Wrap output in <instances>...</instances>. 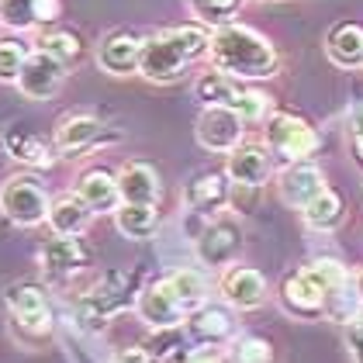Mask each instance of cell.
<instances>
[{
    "mask_svg": "<svg viewBox=\"0 0 363 363\" xmlns=\"http://www.w3.org/2000/svg\"><path fill=\"white\" fill-rule=\"evenodd\" d=\"M208 59H211L215 73L235 77V80H263V77L277 73L274 42L246 25H218L211 31Z\"/></svg>",
    "mask_w": 363,
    "mask_h": 363,
    "instance_id": "6da1fadb",
    "label": "cell"
},
{
    "mask_svg": "<svg viewBox=\"0 0 363 363\" xmlns=\"http://www.w3.org/2000/svg\"><path fill=\"white\" fill-rule=\"evenodd\" d=\"M211 31L204 25H177V28L152 31L142 38L139 73L149 84H173L184 77V66L208 56Z\"/></svg>",
    "mask_w": 363,
    "mask_h": 363,
    "instance_id": "7a4b0ae2",
    "label": "cell"
},
{
    "mask_svg": "<svg viewBox=\"0 0 363 363\" xmlns=\"http://www.w3.org/2000/svg\"><path fill=\"white\" fill-rule=\"evenodd\" d=\"M4 301L7 311L14 318V329L28 339H45L52 333V308L45 298V287L35 284V280H18V284H7L4 291Z\"/></svg>",
    "mask_w": 363,
    "mask_h": 363,
    "instance_id": "3957f363",
    "label": "cell"
},
{
    "mask_svg": "<svg viewBox=\"0 0 363 363\" xmlns=\"http://www.w3.org/2000/svg\"><path fill=\"white\" fill-rule=\"evenodd\" d=\"M128 301H132V277H128L125 270H108V274L101 277V284L84 294L80 311H77V315H80V325L90 329V333H97V329H104L108 318L118 315Z\"/></svg>",
    "mask_w": 363,
    "mask_h": 363,
    "instance_id": "277c9868",
    "label": "cell"
},
{
    "mask_svg": "<svg viewBox=\"0 0 363 363\" xmlns=\"http://www.w3.org/2000/svg\"><path fill=\"white\" fill-rule=\"evenodd\" d=\"M49 208H52V201L35 177H11L0 187V211L7 215V222L21 225V228L42 225L49 218Z\"/></svg>",
    "mask_w": 363,
    "mask_h": 363,
    "instance_id": "5b68a950",
    "label": "cell"
},
{
    "mask_svg": "<svg viewBox=\"0 0 363 363\" xmlns=\"http://www.w3.org/2000/svg\"><path fill=\"white\" fill-rule=\"evenodd\" d=\"M267 145L280 152V156H287L291 163H298V160H308L315 149H318V132L308 125L305 118H298V114H270V121H267Z\"/></svg>",
    "mask_w": 363,
    "mask_h": 363,
    "instance_id": "8992f818",
    "label": "cell"
},
{
    "mask_svg": "<svg viewBox=\"0 0 363 363\" xmlns=\"http://www.w3.org/2000/svg\"><path fill=\"white\" fill-rule=\"evenodd\" d=\"M197 142L208 149V152H232L235 145H242L246 135V121L232 108H218V104H208L204 111L197 114Z\"/></svg>",
    "mask_w": 363,
    "mask_h": 363,
    "instance_id": "52a82bcc",
    "label": "cell"
},
{
    "mask_svg": "<svg viewBox=\"0 0 363 363\" xmlns=\"http://www.w3.org/2000/svg\"><path fill=\"white\" fill-rule=\"evenodd\" d=\"M239 250H242V228L232 218H211L194 239V252L204 267H228Z\"/></svg>",
    "mask_w": 363,
    "mask_h": 363,
    "instance_id": "ba28073f",
    "label": "cell"
},
{
    "mask_svg": "<svg viewBox=\"0 0 363 363\" xmlns=\"http://www.w3.org/2000/svg\"><path fill=\"white\" fill-rule=\"evenodd\" d=\"M101 142H108V132H104V125L94 114H66V118H59L56 135H52L56 152L66 156V160H80L84 152L97 149Z\"/></svg>",
    "mask_w": 363,
    "mask_h": 363,
    "instance_id": "9c48e42d",
    "label": "cell"
},
{
    "mask_svg": "<svg viewBox=\"0 0 363 363\" xmlns=\"http://www.w3.org/2000/svg\"><path fill=\"white\" fill-rule=\"evenodd\" d=\"M225 173L235 187H263L267 177L274 173V149L259 142H242L228 152Z\"/></svg>",
    "mask_w": 363,
    "mask_h": 363,
    "instance_id": "30bf717a",
    "label": "cell"
},
{
    "mask_svg": "<svg viewBox=\"0 0 363 363\" xmlns=\"http://www.w3.org/2000/svg\"><path fill=\"white\" fill-rule=\"evenodd\" d=\"M62 77H66V66L59 59H52L45 49H31V56L21 66V77H18V90L28 101H49L62 86Z\"/></svg>",
    "mask_w": 363,
    "mask_h": 363,
    "instance_id": "8fae6325",
    "label": "cell"
},
{
    "mask_svg": "<svg viewBox=\"0 0 363 363\" xmlns=\"http://www.w3.org/2000/svg\"><path fill=\"white\" fill-rule=\"evenodd\" d=\"M135 311H139V318L152 333L156 329H180V322H184V308L177 305L167 277L152 280L149 287H142L139 298H135Z\"/></svg>",
    "mask_w": 363,
    "mask_h": 363,
    "instance_id": "7c38bea8",
    "label": "cell"
},
{
    "mask_svg": "<svg viewBox=\"0 0 363 363\" xmlns=\"http://www.w3.org/2000/svg\"><path fill=\"white\" fill-rule=\"evenodd\" d=\"M222 298L239 311H256L267 301V277L252 267H228L222 284H218Z\"/></svg>",
    "mask_w": 363,
    "mask_h": 363,
    "instance_id": "4fadbf2b",
    "label": "cell"
},
{
    "mask_svg": "<svg viewBox=\"0 0 363 363\" xmlns=\"http://www.w3.org/2000/svg\"><path fill=\"white\" fill-rule=\"evenodd\" d=\"M277 191H280V197H284V204L308 208L315 197L325 191V173L315 167V163H308V160H298V163H291V167L280 173Z\"/></svg>",
    "mask_w": 363,
    "mask_h": 363,
    "instance_id": "5bb4252c",
    "label": "cell"
},
{
    "mask_svg": "<svg viewBox=\"0 0 363 363\" xmlns=\"http://www.w3.org/2000/svg\"><path fill=\"white\" fill-rule=\"evenodd\" d=\"M97 62L104 73L111 77H132L139 73V62H142V38H135L132 31H114L101 42L97 49Z\"/></svg>",
    "mask_w": 363,
    "mask_h": 363,
    "instance_id": "9a60e30c",
    "label": "cell"
},
{
    "mask_svg": "<svg viewBox=\"0 0 363 363\" xmlns=\"http://www.w3.org/2000/svg\"><path fill=\"white\" fill-rule=\"evenodd\" d=\"M4 152H7L14 163L31 167V169H49L59 156L56 145H49L42 135H35L31 128H18V125L4 132Z\"/></svg>",
    "mask_w": 363,
    "mask_h": 363,
    "instance_id": "2e32d148",
    "label": "cell"
},
{
    "mask_svg": "<svg viewBox=\"0 0 363 363\" xmlns=\"http://www.w3.org/2000/svg\"><path fill=\"white\" fill-rule=\"evenodd\" d=\"M38 259L49 277H73L86 263V246L80 242V235H56L42 246Z\"/></svg>",
    "mask_w": 363,
    "mask_h": 363,
    "instance_id": "e0dca14e",
    "label": "cell"
},
{
    "mask_svg": "<svg viewBox=\"0 0 363 363\" xmlns=\"http://www.w3.org/2000/svg\"><path fill=\"white\" fill-rule=\"evenodd\" d=\"M77 197L84 201L94 215H114L121 204V191H118V177L108 169H86L77 184Z\"/></svg>",
    "mask_w": 363,
    "mask_h": 363,
    "instance_id": "ac0fdd59",
    "label": "cell"
},
{
    "mask_svg": "<svg viewBox=\"0 0 363 363\" xmlns=\"http://www.w3.org/2000/svg\"><path fill=\"white\" fill-rule=\"evenodd\" d=\"M114 177H118V191L125 204H156L163 194L160 173L149 163H125Z\"/></svg>",
    "mask_w": 363,
    "mask_h": 363,
    "instance_id": "d6986e66",
    "label": "cell"
},
{
    "mask_svg": "<svg viewBox=\"0 0 363 363\" xmlns=\"http://www.w3.org/2000/svg\"><path fill=\"white\" fill-rule=\"evenodd\" d=\"M187 208L197 211V215H218L225 204L232 201V191H228V173H218V169H211V173H201L191 180V187H187Z\"/></svg>",
    "mask_w": 363,
    "mask_h": 363,
    "instance_id": "ffe728a7",
    "label": "cell"
},
{
    "mask_svg": "<svg viewBox=\"0 0 363 363\" xmlns=\"http://www.w3.org/2000/svg\"><path fill=\"white\" fill-rule=\"evenodd\" d=\"M325 56L339 69H360L363 66V25L339 21L325 35Z\"/></svg>",
    "mask_w": 363,
    "mask_h": 363,
    "instance_id": "44dd1931",
    "label": "cell"
},
{
    "mask_svg": "<svg viewBox=\"0 0 363 363\" xmlns=\"http://www.w3.org/2000/svg\"><path fill=\"white\" fill-rule=\"evenodd\" d=\"M280 298H284V308L291 315H298V318H318V315H325V291L318 284H311L301 270L284 280Z\"/></svg>",
    "mask_w": 363,
    "mask_h": 363,
    "instance_id": "7402d4cb",
    "label": "cell"
},
{
    "mask_svg": "<svg viewBox=\"0 0 363 363\" xmlns=\"http://www.w3.org/2000/svg\"><path fill=\"white\" fill-rule=\"evenodd\" d=\"M94 218V211L86 208L84 201L77 194H66L52 201V208H49V228H52V235H84L86 225Z\"/></svg>",
    "mask_w": 363,
    "mask_h": 363,
    "instance_id": "603a6c76",
    "label": "cell"
},
{
    "mask_svg": "<svg viewBox=\"0 0 363 363\" xmlns=\"http://www.w3.org/2000/svg\"><path fill=\"white\" fill-rule=\"evenodd\" d=\"M114 225H118V232L125 235V239H152L156 235V228H160V211H156V204H118V211H114Z\"/></svg>",
    "mask_w": 363,
    "mask_h": 363,
    "instance_id": "cb8c5ba5",
    "label": "cell"
},
{
    "mask_svg": "<svg viewBox=\"0 0 363 363\" xmlns=\"http://www.w3.org/2000/svg\"><path fill=\"white\" fill-rule=\"evenodd\" d=\"M242 90H246V86L239 84L235 77H225V73H208V77H201L194 86L197 101H201L204 108H208V104H218V108H232V111H235Z\"/></svg>",
    "mask_w": 363,
    "mask_h": 363,
    "instance_id": "d4e9b609",
    "label": "cell"
},
{
    "mask_svg": "<svg viewBox=\"0 0 363 363\" xmlns=\"http://www.w3.org/2000/svg\"><path fill=\"white\" fill-rule=\"evenodd\" d=\"M167 280H169V291H173L177 305L184 308V315H194L197 308L208 305V280L201 277L197 270H177Z\"/></svg>",
    "mask_w": 363,
    "mask_h": 363,
    "instance_id": "484cf974",
    "label": "cell"
},
{
    "mask_svg": "<svg viewBox=\"0 0 363 363\" xmlns=\"http://www.w3.org/2000/svg\"><path fill=\"white\" fill-rule=\"evenodd\" d=\"M191 333H194L201 342H208V346H218L222 339L232 335V315L218 305L197 308L194 315H191Z\"/></svg>",
    "mask_w": 363,
    "mask_h": 363,
    "instance_id": "4316f807",
    "label": "cell"
},
{
    "mask_svg": "<svg viewBox=\"0 0 363 363\" xmlns=\"http://www.w3.org/2000/svg\"><path fill=\"white\" fill-rule=\"evenodd\" d=\"M305 211V222L315 228V232H333L335 225L342 222V201H339V194L335 191H322V194L315 197L308 208H301Z\"/></svg>",
    "mask_w": 363,
    "mask_h": 363,
    "instance_id": "83f0119b",
    "label": "cell"
},
{
    "mask_svg": "<svg viewBox=\"0 0 363 363\" xmlns=\"http://www.w3.org/2000/svg\"><path fill=\"white\" fill-rule=\"evenodd\" d=\"M360 308H363V301L357 298V291H353L350 280H346L342 287H335L333 294L325 298V315H329L333 322H342V325L360 322Z\"/></svg>",
    "mask_w": 363,
    "mask_h": 363,
    "instance_id": "f1b7e54d",
    "label": "cell"
},
{
    "mask_svg": "<svg viewBox=\"0 0 363 363\" xmlns=\"http://www.w3.org/2000/svg\"><path fill=\"white\" fill-rule=\"evenodd\" d=\"M38 49H45V52L52 59H59L62 66H73V62H80V56H84V42H80V35H73V31H49Z\"/></svg>",
    "mask_w": 363,
    "mask_h": 363,
    "instance_id": "f546056e",
    "label": "cell"
},
{
    "mask_svg": "<svg viewBox=\"0 0 363 363\" xmlns=\"http://www.w3.org/2000/svg\"><path fill=\"white\" fill-rule=\"evenodd\" d=\"M31 56V49L21 38H0V84H18L21 66Z\"/></svg>",
    "mask_w": 363,
    "mask_h": 363,
    "instance_id": "4dcf8cb0",
    "label": "cell"
},
{
    "mask_svg": "<svg viewBox=\"0 0 363 363\" xmlns=\"http://www.w3.org/2000/svg\"><path fill=\"white\" fill-rule=\"evenodd\" d=\"M0 25L14 31L38 25V0H0Z\"/></svg>",
    "mask_w": 363,
    "mask_h": 363,
    "instance_id": "1f68e13d",
    "label": "cell"
},
{
    "mask_svg": "<svg viewBox=\"0 0 363 363\" xmlns=\"http://www.w3.org/2000/svg\"><path fill=\"white\" fill-rule=\"evenodd\" d=\"M232 363H274V346L259 335H242L232 346Z\"/></svg>",
    "mask_w": 363,
    "mask_h": 363,
    "instance_id": "d6a6232c",
    "label": "cell"
},
{
    "mask_svg": "<svg viewBox=\"0 0 363 363\" xmlns=\"http://www.w3.org/2000/svg\"><path fill=\"white\" fill-rule=\"evenodd\" d=\"M239 4L242 0H191V7H194V14L201 21H222V25L228 14L239 11Z\"/></svg>",
    "mask_w": 363,
    "mask_h": 363,
    "instance_id": "836d02e7",
    "label": "cell"
},
{
    "mask_svg": "<svg viewBox=\"0 0 363 363\" xmlns=\"http://www.w3.org/2000/svg\"><path fill=\"white\" fill-rule=\"evenodd\" d=\"M346 350H350L353 363H363V318L346 325Z\"/></svg>",
    "mask_w": 363,
    "mask_h": 363,
    "instance_id": "e575fe53",
    "label": "cell"
},
{
    "mask_svg": "<svg viewBox=\"0 0 363 363\" xmlns=\"http://www.w3.org/2000/svg\"><path fill=\"white\" fill-rule=\"evenodd\" d=\"M187 363H225V353L218 350V346H201V350H194L191 357H187Z\"/></svg>",
    "mask_w": 363,
    "mask_h": 363,
    "instance_id": "d590c367",
    "label": "cell"
},
{
    "mask_svg": "<svg viewBox=\"0 0 363 363\" xmlns=\"http://www.w3.org/2000/svg\"><path fill=\"white\" fill-rule=\"evenodd\" d=\"M59 11V0H38V21H56Z\"/></svg>",
    "mask_w": 363,
    "mask_h": 363,
    "instance_id": "8d00e7d4",
    "label": "cell"
},
{
    "mask_svg": "<svg viewBox=\"0 0 363 363\" xmlns=\"http://www.w3.org/2000/svg\"><path fill=\"white\" fill-rule=\"evenodd\" d=\"M350 132H353V135H363V108H357V111L350 114Z\"/></svg>",
    "mask_w": 363,
    "mask_h": 363,
    "instance_id": "74e56055",
    "label": "cell"
},
{
    "mask_svg": "<svg viewBox=\"0 0 363 363\" xmlns=\"http://www.w3.org/2000/svg\"><path fill=\"white\" fill-rule=\"evenodd\" d=\"M353 291H357V298L363 301V267L357 270V274H353Z\"/></svg>",
    "mask_w": 363,
    "mask_h": 363,
    "instance_id": "f35d334b",
    "label": "cell"
},
{
    "mask_svg": "<svg viewBox=\"0 0 363 363\" xmlns=\"http://www.w3.org/2000/svg\"><path fill=\"white\" fill-rule=\"evenodd\" d=\"M353 142H357V152H360V163H363V135H353Z\"/></svg>",
    "mask_w": 363,
    "mask_h": 363,
    "instance_id": "ab89813d",
    "label": "cell"
}]
</instances>
